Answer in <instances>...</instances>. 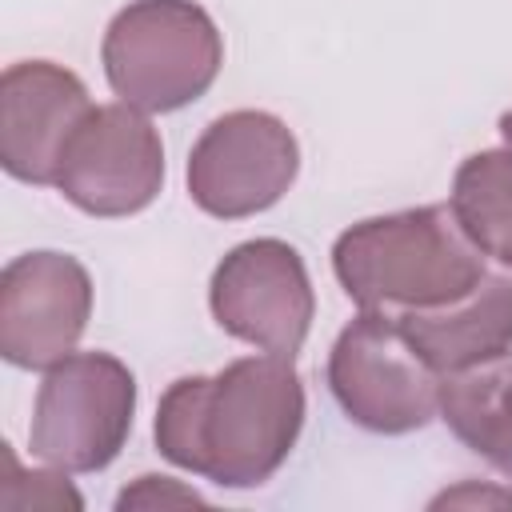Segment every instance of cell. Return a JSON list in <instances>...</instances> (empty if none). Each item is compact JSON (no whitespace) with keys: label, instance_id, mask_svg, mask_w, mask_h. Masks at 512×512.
<instances>
[{"label":"cell","instance_id":"1","mask_svg":"<svg viewBox=\"0 0 512 512\" xmlns=\"http://www.w3.org/2000/svg\"><path fill=\"white\" fill-rule=\"evenodd\" d=\"M304 428L292 356H244L216 376H180L156 404V448L220 488H260Z\"/></svg>","mask_w":512,"mask_h":512},{"label":"cell","instance_id":"2","mask_svg":"<svg viewBox=\"0 0 512 512\" xmlns=\"http://www.w3.org/2000/svg\"><path fill=\"white\" fill-rule=\"evenodd\" d=\"M332 272L360 308L420 312L468 296L488 272L484 252L452 204H424L344 228L332 244Z\"/></svg>","mask_w":512,"mask_h":512},{"label":"cell","instance_id":"3","mask_svg":"<svg viewBox=\"0 0 512 512\" xmlns=\"http://www.w3.org/2000/svg\"><path fill=\"white\" fill-rule=\"evenodd\" d=\"M100 60L124 104L176 112L212 88L224 64V40L192 0H132L112 16Z\"/></svg>","mask_w":512,"mask_h":512},{"label":"cell","instance_id":"4","mask_svg":"<svg viewBox=\"0 0 512 512\" xmlns=\"http://www.w3.org/2000/svg\"><path fill=\"white\" fill-rule=\"evenodd\" d=\"M440 380L388 308H360L328 356V388L344 416L384 436L424 428L440 412Z\"/></svg>","mask_w":512,"mask_h":512},{"label":"cell","instance_id":"5","mask_svg":"<svg viewBox=\"0 0 512 512\" xmlns=\"http://www.w3.org/2000/svg\"><path fill=\"white\" fill-rule=\"evenodd\" d=\"M136 412V376L108 352H72L56 360L36 392L28 444L32 456L60 472L108 468Z\"/></svg>","mask_w":512,"mask_h":512},{"label":"cell","instance_id":"6","mask_svg":"<svg viewBox=\"0 0 512 512\" xmlns=\"http://www.w3.org/2000/svg\"><path fill=\"white\" fill-rule=\"evenodd\" d=\"M300 144L292 128L256 108L216 116L188 152V196L216 220L272 208L296 180Z\"/></svg>","mask_w":512,"mask_h":512},{"label":"cell","instance_id":"7","mask_svg":"<svg viewBox=\"0 0 512 512\" xmlns=\"http://www.w3.org/2000/svg\"><path fill=\"white\" fill-rule=\"evenodd\" d=\"M208 304L228 336L272 356H296L316 312L300 252L276 236L236 244L212 272Z\"/></svg>","mask_w":512,"mask_h":512},{"label":"cell","instance_id":"8","mask_svg":"<svg viewBox=\"0 0 512 512\" xmlns=\"http://www.w3.org/2000/svg\"><path fill=\"white\" fill-rule=\"evenodd\" d=\"M164 184L160 132L132 104H100L72 132L56 188L88 216H132L156 200Z\"/></svg>","mask_w":512,"mask_h":512},{"label":"cell","instance_id":"9","mask_svg":"<svg viewBox=\"0 0 512 512\" xmlns=\"http://www.w3.org/2000/svg\"><path fill=\"white\" fill-rule=\"evenodd\" d=\"M92 312V276L68 252H24L0 276V356L52 368L72 356Z\"/></svg>","mask_w":512,"mask_h":512},{"label":"cell","instance_id":"10","mask_svg":"<svg viewBox=\"0 0 512 512\" xmlns=\"http://www.w3.org/2000/svg\"><path fill=\"white\" fill-rule=\"evenodd\" d=\"M96 104L76 72L52 60H20L0 76V164L24 184H56L72 132Z\"/></svg>","mask_w":512,"mask_h":512},{"label":"cell","instance_id":"11","mask_svg":"<svg viewBox=\"0 0 512 512\" xmlns=\"http://www.w3.org/2000/svg\"><path fill=\"white\" fill-rule=\"evenodd\" d=\"M396 316L440 376L468 372L476 364H488L512 352V280L508 276L488 272L468 296L444 308H420V312H396Z\"/></svg>","mask_w":512,"mask_h":512},{"label":"cell","instance_id":"12","mask_svg":"<svg viewBox=\"0 0 512 512\" xmlns=\"http://www.w3.org/2000/svg\"><path fill=\"white\" fill-rule=\"evenodd\" d=\"M440 420L512 484V352L444 376Z\"/></svg>","mask_w":512,"mask_h":512},{"label":"cell","instance_id":"13","mask_svg":"<svg viewBox=\"0 0 512 512\" xmlns=\"http://www.w3.org/2000/svg\"><path fill=\"white\" fill-rule=\"evenodd\" d=\"M452 212L476 248L512 268V148H484L456 168Z\"/></svg>","mask_w":512,"mask_h":512},{"label":"cell","instance_id":"14","mask_svg":"<svg viewBox=\"0 0 512 512\" xmlns=\"http://www.w3.org/2000/svg\"><path fill=\"white\" fill-rule=\"evenodd\" d=\"M164 508V504H204L192 488H180L176 480H168V476H140L132 488H124L120 492V500H116V508L120 512H128V508Z\"/></svg>","mask_w":512,"mask_h":512},{"label":"cell","instance_id":"15","mask_svg":"<svg viewBox=\"0 0 512 512\" xmlns=\"http://www.w3.org/2000/svg\"><path fill=\"white\" fill-rule=\"evenodd\" d=\"M500 136H504V148H512V108L500 116Z\"/></svg>","mask_w":512,"mask_h":512}]
</instances>
